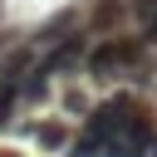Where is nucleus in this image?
<instances>
[{"label":"nucleus","mask_w":157,"mask_h":157,"mask_svg":"<svg viewBox=\"0 0 157 157\" xmlns=\"http://www.w3.org/2000/svg\"><path fill=\"white\" fill-rule=\"evenodd\" d=\"M78 59H83V39L74 34V39H64L59 49H49V59L39 64V74L49 78V74H59V69H69V64H78Z\"/></svg>","instance_id":"2"},{"label":"nucleus","mask_w":157,"mask_h":157,"mask_svg":"<svg viewBox=\"0 0 157 157\" xmlns=\"http://www.w3.org/2000/svg\"><path fill=\"white\" fill-rule=\"evenodd\" d=\"M0 157H10V152H0Z\"/></svg>","instance_id":"4"},{"label":"nucleus","mask_w":157,"mask_h":157,"mask_svg":"<svg viewBox=\"0 0 157 157\" xmlns=\"http://www.w3.org/2000/svg\"><path fill=\"white\" fill-rule=\"evenodd\" d=\"M142 64V39H98L88 49V74L93 78H118Z\"/></svg>","instance_id":"1"},{"label":"nucleus","mask_w":157,"mask_h":157,"mask_svg":"<svg viewBox=\"0 0 157 157\" xmlns=\"http://www.w3.org/2000/svg\"><path fill=\"white\" fill-rule=\"evenodd\" d=\"M34 137H39V147H49V152H54V147H64V142H69V132H64V128H59V123H44V128H34Z\"/></svg>","instance_id":"3"}]
</instances>
